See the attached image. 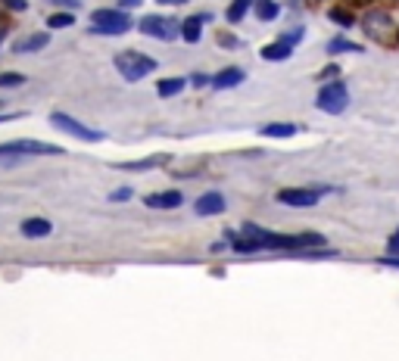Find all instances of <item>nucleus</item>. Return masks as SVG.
I'll use <instances>...</instances> for the list:
<instances>
[{
  "label": "nucleus",
  "mask_w": 399,
  "mask_h": 361,
  "mask_svg": "<svg viewBox=\"0 0 399 361\" xmlns=\"http://www.w3.org/2000/svg\"><path fill=\"white\" fill-rule=\"evenodd\" d=\"M72 22H75L72 13H54V16L47 19V25H50V28H69Z\"/></svg>",
  "instance_id": "nucleus-22"
},
{
  "label": "nucleus",
  "mask_w": 399,
  "mask_h": 361,
  "mask_svg": "<svg viewBox=\"0 0 399 361\" xmlns=\"http://www.w3.org/2000/svg\"><path fill=\"white\" fill-rule=\"evenodd\" d=\"M194 212L196 215H222L225 212V196L222 194H203L200 200H196V206H194Z\"/></svg>",
  "instance_id": "nucleus-11"
},
{
  "label": "nucleus",
  "mask_w": 399,
  "mask_h": 361,
  "mask_svg": "<svg viewBox=\"0 0 399 361\" xmlns=\"http://www.w3.org/2000/svg\"><path fill=\"white\" fill-rule=\"evenodd\" d=\"M318 109L328 115H337L343 113L346 106H350V91H346L343 81H331V84H325L321 91H318Z\"/></svg>",
  "instance_id": "nucleus-3"
},
{
  "label": "nucleus",
  "mask_w": 399,
  "mask_h": 361,
  "mask_svg": "<svg viewBox=\"0 0 399 361\" xmlns=\"http://www.w3.org/2000/svg\"><path fill=\"white\" fill-rule=\"evenodd\" d=\"M209 19H212L209 13L190 16V19H187V22H184V25H181V38L187 40V44H196V40H200V34H203V32H200V25H203V22H209Z\"/></svg>",
  "instance_id": "nucleus-13"
},
{
  "label": "nucleus",
  "mask_w": 399,
  "mask_h": 361,
  "mask_svg": "<svg viewBox=\"0 0 399 361\" xmlns=\"http://www.w3.org/2000/svg\"><path fill=\"white\" fill-rule=\"evenodd\" d=\"M358 44H352V40H346V38H334V40H328V54H358Z\"/></svg>",
  "instance_id": "nucleus-19"
},
{
  "label": "nucleus",
  "mask_w": 399,
  "mask_h": 361,
  "mask_svg": "<svg viewBox=\"0 0 399 361\" xmlns=\"http://www.w3.org/2000/svg\"><path fill=\"white\" fill-rule=\"evenodd\" d=\"M144 202H147L150 209H178L184 202V196L178 194V190H163V194H150Z\"/></svg>",
  "instance_id": "nucleus-12"
},
{
  "label": "nucleus",
  "mask_w": 399,
  "mask_h": 361,
  "mask_svg": "<svg viewBox=\"0 0 399 361\" xmlns=\"http://www.w3.org/2000/svg\"><path fill=\"white\" fill-rule=\"evenodd\" d=\"M262 134L265 137H290V134H297V128L293 125H262Z\"/></svg>",
  "instance_id": "nucleus-21"
},
{
  "label": "nucleus",
  "mask_w": 399,
  "mask_h": 361,
  "mask_svg": "<svg viewBox=\"0 0 399 361\" xmlns=\"http://www.w3.org/2000/svg\"><path fill=\"white\" fill-rule=\"evenodd\" d=\"M362 28H365L368 38H374V40H387L393 32H396L387 10H368V13L362 16Z\"/></svg>",
  "instance_id": "nucleus-7"
},
{
  "label": "nucleus",
  "mask_w": 399,
  "mask_h": 361,
  "mask_svg": "<svg viewBox=\"0 0 399 361\" xmlns=\"http://www.w3.org/2000/svg\"><path fill=\"white\" fill-rule=\"evenodd\" d=\"M47 44H50V34H32V38L16 40L13 50L16 54H28V50H41V47H47Z\"/></svg>",
  "instance_id": "nucleus-15"
},
{
  "label": "nucleus",
  "mask_w": 399,
  "mask_h": 361,
  "mask_svg": "<svg viewBox=\"0 0 399 361\" xmlns=\"http://www.w3.org/2000/svg\"><path fill=\"white\" fill-rule=\"evenodd\" d=\"M50 121H54V128L72 134V137H78V141H94V143L103 141V131H94V128L82 125L78 119H72V115H66V113H54V115H50Z\"/></svg>",
  "instance_id": "nucleus-6"
},
{
  "label": "nucleus",
  "mask_w": 399,
  "mask_h": 361,
  "mask_svg": "<svg viewBox=\"0 0 399 361\" xmlns=\"http://www.w3.org/2000/svg\"><path fill=\"white\" fill-rule=\"evenodd\" d=\"M22 75L19 72H7V75H0V87H19L22 84Z\"/></svg>",
  "instance_id": "nucleus-23"
},
{
  "label": "nucleus",
  "mask_w": 399,
  "mask_h": 361,
  "mask_svg": "<svg viewBox=\"0 0 399 361\" xmlns=\"http://www.w3.org/2000/svg\"><path fill=\"white\" fill-rule=\"evenodd\" d=\"M169 156H153V159H144V162H125V172H147V168H156V165H166Z\"/></svg>",
  "instance_id": "nucleus-18"
},
{
  "label": "nucleus",
  "mask_w": 399,
  "mask_h": 361,
  "mask_svg": "<svg viewBox=\"0 0 399 361\" xmlns=\"http://www.w3.org/2000/svg\"><path fill=\"white\" fill-rule=\"evenodd\" d=\"M390 253H399V231L390 237Z\"/></svg>",
  "instance_id": "nucleus-28"
},
{
  "label": "nucleus",
  "mask_w": 399,
  "mask_h": 361,
  "mask_svg": "<svg viewBox=\"0 0 399 361\" xmlns=\"http://www.w3.org/2000/svg\"><path fill=\"white\" fill-rule=\"evenodd\" d=\"M290 54H293V47L287 44V40H275V44L262 47V56L269 62H284V60H290Z\"/></svg>",
  "instance_id": "nucleus-14"
},
{
  "label": "nucleus",
  "mask_w": 399,
  "mask_h": 361,
  "mask_svg": "<svg viewBox=\"0 0 399 361\" xmlns=\"http://www.w3.org/2000/svg\"><path fill=\"white\" fill-rule=\"evenodd\" d=\"M128 28H131V16L125 13V10H97V13H94V28H91V32L115 38V34H125Z\"/></svg>",
  "instance_id": "nucleus-2"
},
{
  "label": "nucleus",
  "mask_w": 399,
  "mask_h": 361,
  "mask_svg": "<svg viewBox=\"0 0 399 361\" xmlns=\"http://www.w3.org/2000/svg\"><path fill=\"white\" fill-rule=\"evenodd\" d=\"M0 3H7V10H13V13H22L28 7L25 0H0Z\"/></svg>",
  "instance_id": "nucleus-25"
},
{
  "label": "nucleus",
  "mask_w": 399,
  "mask_h": 361,
  "mask_svg": "<svg viewBox=\"0 0 399 361\" xmlns=\"http://www.w3.org/2000/svg\"><path fill=\"white\" fill-rule=\"evenodd\" d=\"M22 237H28V240H41V237H50L54 234V224H50L47 218H25L19 224Z\"/></svg>",
  "instance_id": "nucleus-10"
},
{
  "label": "nucleus",
  "mask_w": 399,
  "mask_h": 361,
  "mask_svg": "<svg viewBox=\"0 0 399 361\" xmlns=\"http://www.w3.org/2000/svg\"><path fill=\"white\" fill-rule=\"evenodd\" d=\"M384 261H390V265H399V259H384Z\"/></svg>",
  "instance_id": "nucleus-30"
},
{
  "label": "nucleus",
  "mask_w": 399,
  "mask_h": 361,
  "mask_svg": "<svg viewBox=\"0 0 399 361\" xmlns=\"http://www.w3.org/2000/svg\"><path fill=\"white\" fill-rule=\"evenodd\" d=\"M253 0H231V7H228V22H240L247 16V10H250Z\"/></svg>",
  "instance_id": "nucleus-20"
},
{
  "label": "nucleus",
  "mask_w": 399,
  "mask_h": 361,
  "mask_svg": "<svg viewBox=\"0 0 399 361\" xmlns=\"http://www.w3.org/2000/svg\"><path fill=\"white\" fill-rule=\"evenodd\" d=\"M115 69H119V75L125 81H141L150 72H156V60L147 54H137V50H122L115 56Z\"/></svg>",
  "instance_id": "nucleus-1"
},
{
  "label": "nucleus",
  "mask_w": 399,
  "mask_h": 361,
  "mask_svg": "<svg viewBox=\"0 0 399 361\" xmlns=\"http://www.w3.org/2000/svg\"><path fill=\"white\" fill-rule=\"evenodd\" d=\"M247 78V72L244 69H237V66H228V69H222V72H216L212 75V87H216V91H228V87H237L240 84V81Z\"/></svg>",
  "instance_id": "nucleus-9"
},
{
  "label": "nucleus",
  "mask_w": 399,
  "mask_h": 361,
  "mask_svg": "<svg viewBox=\"0 0 399 361\" xmlns=\"http://www.w3.org/2000/svg\"><path fill=\"white\" fill-rule=\"evenodd\" d=\"M128 7H141V0H119V10H128Z\"/></svg>",
  "instance_id": "nucleus-27"
},
{
  "label": "nucleus",
  "mask_w": 399,
  "mask_h": 361,
  "mask_svg": "<svg viewBox=\"0 0 399 361\" xmlns=\"http://www.w3.org/2000/svg\"><path fill=\"white\" fill-rule=\"evenodd\" d=\"M331 22H340V25H352V16L346 13V10H331Z\"/></svg>",
  "instance_id": "nucleus-24"
},
{
  "label": "nucleus",
  "mask_w": 399,
  "mask_h": 361,
  "mask_svg": "<svg viewBox=\"0 0 399 361\" xmlns=\"http://www.w3.org/2000/svg\"><path fill=\"white\" fill-rule=\"evenodd\" d=\"M0 38H3V32H0Z\"/></svg>",
  "instance_id": "nucleus-31"
},
{
  "label": "nucleus",
  "mask_w": 399,
  "mask_h": 361,
  "mask_svg": "<svg viewBox=\"0 0 399 361\" xmlns=\"http://www.w3.org/2000/svg\"><path fill=\"white\" fill-rule=\"evenodd\" d=\"M128 196H131V190H128V187H122V190H115V194L109 196V200H113V202H122V200H128Z\"/></svg>",
  "instance_id": "nucleus-26"
},
{
  "label": "nucleus",
  "mask_w": 399,
  "mask_h": 361,
  "mask_svg": "<svg viewBox=\"0 0 399 361\" xmlns=\"http://www.w3.org/2000/svg\"><path fill=\"white\" fill-rule=\"evenodd\" d=\"M318 196H321V190H309V187H284V190H277V202L293 206V209H312V206H318Z\"/></svg>",
  "instance_id": "nucleus-8"
},
{
  "label": "nucleus",
  "mask_w": 399,
  "mask_h": 361,
  "mask_svg": "<svg viewBox=\"0 0 399 361\" xmlns=\"http://www.w3.org/2000/svg\"><path fill=\"white\" fill-rule=\"evenodd\" d=\"M137 28H141L147 38H156V40H175L178 38V22L169 19V16H144V19L137 22Z\"/></svg>",
  "instance_id": "nucleus-4"
},
{
  "label": "nucleus",
  "mask_w": 399,
  "mask_h": 361,
  "mask_svg": "<svg viewBox=\"0 0 399 361\" xmlns=\"http://www.w3.org/2000/svg\"><path fill=\"white\" fill-rule=\"evenodd\" d=\"M277 13H281V7H277L275 0H256V16H259L262 22L277 19Z\"/></svg>",
  "instance_id": "nucleus-17"
},
{
  "label": "nucleus",
  "mask_w": 399,
  "mask_h": 361,
  "mask_svg": "<svg viewBox=\"0 0 399 361\" xmlns=\"http://www.w3.org/2000/svg\"><path fill=\"white\" fill-rule=\"evenodd\" d=\"M181 91H184V78H166L156 84V94L159 97H175V94H181Z\"/></svg>",
  "instance_id": "nucleus-16"
},
{
  "label": "nucleus",
  "mask_w": 399,
  "mask_h": 361,
  "mask_svg": "<svg viewBox=\"0 0 399 361\" xmlns=\"http://www.w3.org/2000/svg\"><path fill=\"white\" fill-rule=\"evenodd\" d=\"M60 147L44 141H10L0 143V156H56Z\"/></svg>",
  "instance_id": "nucleus-5"
},
{
  "label": "nucleus",
  "mask_w": 399,
  "mask_h": 361,
  "mask_svg": "<svg viewBox=\"0 0 399 361\" xmlns=\"http://www.w3.org/2000/svg\"><path fill=\"white\" fill-rule=\"evenodd\" d=\"M159 3H184V0H159Z\"/></svg>",
  "instance_id": "nucleus-29"
}]
</instances>
